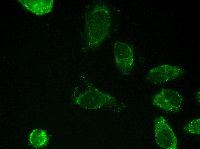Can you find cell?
<instances>
[{
    "mask_svg": "<svg viewBox=\"0 0 200 149\" xmlns=\"http://www.w3.org/2000/svg\"><path fill=\"white\" fill-rule=\"evenodd\" d=\"M183 101L182 96L178 92L166 89L154 96L153 102L154 105L164 111L174 113L180 110Z\"/></svg>",
    "mask_w": 200,
    "mask_h": 149,
    "instance_id": "1",
    "label": "cell"
},
{
    "mask_svg": "<svg viewBox=\"0 0 200 149\" xmlns=\"http://www.w3.org/2000/svg\"><path fill=\"white\" fill-rule=\"evenodd\" d=\"M156 142L161 147L170 149H176V138L167 121L162 117L156 120L155 125Z\"/></svg>",
    "mask_w": 200,
    "mask_h": 149,
    "instance_id": "2",
    "label": "cell"
},
{
    "mask_svg": "<svg viewBox=\"0 0 200 149\" xmlns=\"http://www.w3.org/2000/svg\"><path fill=\"white\" fill-rule=\"evenodd\" d=\"M183 73V70L178 66L162 65L151 69L148 73L147 79L153 83L163 84L178 78Z\"/></svg>",
    "mask_w": 200,
    "mask_h": 149,
    "instance_id": "3",
    "label": "cell"
},
{
    "mask_svg": "<svg viewBox=\"0 0 200 149\" xmlns=\"http://www.w3.org/2000/svg\"><path fill=\"white\" fill-rule=\"evenodd\" d=\"M26 9L37 15H41L51 9L53 0H18Z\"/></svg>",
    "mask_w": 200,
    "mask_h": 149,
    "instance_id": "4",
    "label": "cell"
},
{
    "mask_svg": "<svg viewBox=\"0 0 200 149\" xmlns=\"http://www.w3.org/2000/svg\"><path fill=\"white\" fill-rule=\"evenodd\" d=\"M129 47L128 46L126 52H124L125 49L124 50L123 49L124 51L123 52V54L122 53V54L120 52L123 56L118 53H115V59L116 61H117V65L118 64L121 68H122V67L124 68V66L126 67V65L127 66V63H128L129 65L132 67L133 63V54L132 50L130 48L127 52L129 48ZM127 67L128 68L127 66ZM125 67L126 68V67Z\"/></svg>",
    "mask_w": 200,
    "mask_h": 149,
    "instance_id": "5",
    "label": "cell"
},
{
    "mask_svg": "<svg viewBox=\"0 0 200 149\" xmlns=\"http://www.w3.org/2000/svg\"><path fill=\"white\" fill-rule=\"evenodd\" d=\"M44 133L40 130L33 131L30 136V143L36 147H41L44 144L45 135Z\"/></svg>",
    "mask_w": 200,
    "mask_h": 149,
    "instance_id": "6",
    "label": "cell"
},
{
    "mask_svg": "<svg viewBox=\"0 0 200 149\" xmlns=\"http://www.w3.org/2000/svg\"><path fill=\"white\" fill-rule=\"evenodd\" d=\"M184 129L188 133L195 134H200V119L194 120L187 124Z\"/></svg>",
    "mask_w": 200,
    "mask_h": 149,
    "instance_id": "7",
    "label": "cell"
}]
</instances>
